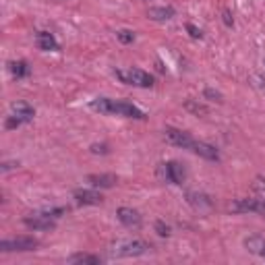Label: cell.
I'll return each instance as SVG.
<instances>
[{
    "label": "cell",
    "mask_w": 265,
    "mask_h": 265,
    "mask_svg": "<svg viewBox=\"0 0 265 265\" xmlns=\"http://www.w3.org/2000/svg\"><path fill=\"white\" fill-rule=\"evenodd\" d=\"M8 66H10V73H13L17 79L29 75V66H27V62H25V60H15V62H10Z\"/></svg>",
    "instance_id": "cell-16"
},
{
    "label": "cell",
    "mask_w": 265,
    "mask_h": 265,
    "mask_svg": "<svg viewBox=\"0 0 265 265\" xmlns=\"http://www.w3.org/2000/svg\"><path fill=\"white\" fill-rule=\"evenodd\" d=\"M149 17L156 19V21H168L174 17V8L170 6H156V8H149Z\"/></svg>",
    "instance_id": "cell-15"
},
{
    "label": "cell",
    "mask_w": 265,
    "mask_h": 265,
    "mask_svg": "<svg viewBox=\"0 0 265 265\" xmlns=\"http://www.w3.org/2000/svg\"><path fill=\"white\" fill-rule=\"evenodd\" d=\"M152 251V245L145 243V240H139V238H133V240H118L114 243L108 253L110 257H139V255H145V253Z\"/></svg>",
    "instance_id": "cell-2"
},
{
    "label": "cell",
    "mask_w": 265,
    "mask_h": 265,
    "mask_svg": "<svg viewBox=\"0 0 265 265\" xmlns=\"http://www.w3.org/2000/svg\"><path fill=\"white\" fill-rule=\"evenodd\" d=\"M10 110H13V114L21 122H29L33 118V114H36V110H33L29 104H25V102H15L13 106H10Z\"/></svg>",
    "instance_id": "cell-12"
},
{
    "label": "cell",
    "mask_w": 265,
    "mask_h": 265,
    "mask_svg": "<svg viewBox=\"0 0 265 265\" xmlns=\"http://www.w3.org/2000/svg\"><path fill=\"white\" fill-rule=\"evenodd\" d=\"M224 23H226L228 27L232 25V19H230V13H228V10H224Z\"/></svg>",
    "instance_id": "cell-26"
},
{
    "label": "cell",
    "mask_w": 265,
    "mask_h": 265,
    "mask_svg": "<svg viewBox=\"0 0 265 265\" xmlns=\"http://www.w3.org/2000/svg\"><path fill=\"white\" fill-rule=\"evenodd\" d=\"M230 212L236 213H261L265 215V201L263 199H236L230 205Z\"/></svg>",
    "instance_id": "cell-5"
},
{
    "label": "cell",
    "mask_w": 265,
    "mask_h": 265,
    "mask_svg": "<svg viewBox=\"0 0 265 265\" xmlns=\"http://www.w3.org/2000/svg\"><path fill=\"white\" fill-rule=\"evenodd\" d=\"M156 232L159 236H170V228L164 224V222H156Z\"/></svg>",
    "instance_id": "cell-21"
},
{
    "label": "cell",
    "mask_w": 265,
    "mask_h": 265,
    "mask_svg": "<svg viewBox=\"0 0 265 265\" xmlns=\"http://www.w3.org/2000/svg\"><path fill=\"white\" fill-rule=\"evenodd\" d=\"M116 77L124 85H135V87H152L154 85V77L139 71V68H131V71H116Z\"/></svg>",
    "instance_id": "cell-3"
},
{
    "label": "cell",
    "mask_w": 265,
    "mask_h": 265,
    "mask_svg": "<svg viewBox=\"0 0 265 265\" xmlns=\"http://www.w3.org/2000/svg\"><path fill=\"white\" fill-rule=\"evenodd\" d=\"M261 257H265V243H263V249H261V253H259Z\"/></svg>",
    "instance_id": "cell-28"
},
{
    "label": "cell",
    "mask_w": 265,
    "mask_h": 265,
    "mask_svg": "<svg viewBox=\"0 0 265 265\" xmlns=\"http://www.w3.org/2000/svg\"><path fill=\"white\" fill-rule=\"evenodd\" d=\"M102 259L96 255H73L68 259V263H87V265H98Z\"/></svg>",
    "instance_id": "cell-19"
},
{
    "label": "cell",
    "mask_w": 265,
    "mask_h": 265,
    "mask_svg": "<svg viewBox=\"0 0 265 265\" xmlns=\"http://www.w3.org/2000/svg\"><path fill=\"white\" fill-rule=\"evenodd\" d=\"M116 38H118L122 44H131V42L135 40V33L129 31V29H120V31H116Z\"/></svg>",
    "instance_id": "cell-20"
},
{
    "label": "cell",
    "mask_w": 265,
    "mask_h": 265,
    "mask_svg": "<svg viewBox=\"0 0 265 265\" xmlns=\"http://www.w3.org/2000/svg\"><path fill=\"white\" fill-rule=\"evenodd\" d=\"M75 199H77V203H83V205H100L102 195L91 189H79V191H75Z\"/></svg>",
    "instance_id": "cell-11"
},
{
    "label": "cell",
    "mask_w": 265,
    "mask_h": 265,
    "mask_svg": "<svg viewBox=\"0 0 265 265\" xmlns=\"http://www.w3.org/2000/svg\"><path fill=\"white\" fill-rule=\"evenodd\" d=\"M164 137H166L168 143L176 145V147H182V149H193V145H195V139H193L189 133L178 131V129H172V126L164 131Z\"/></svg>",
    "instance_id": "cell-6"
},
{
    "label": "cell",
    "mask_w": 265,
    "mask_h": 265,
    "mask_svg": "<svg viewBox=\"0 0 265 265\" xmlns=\"http://www.w3.org/2000/svg\"><path fill=\"white\" fill-rule=\"evenodd\" d=\"M87 182L91 187H100V189H110L116 184V176L114 174H89Z\"/></svg>",
    "instance_id": "cell-13"
},
{
    "label": "cell",
    "mask_w": 265,
    "mask_h": 265,
    "mask_svg": "<svg viewBox=\"0 0 265 265\" xmlns=\"http://www.w3.org/2000/svg\"><path fill=\"white\" fill-rule=\"evenodd\" d=\"M187 31H189V36H191L193 40H201V36H203V33H201V29H197L195 25H191V23L187 25Z\"/></svg>",
    "instance_id": "cell-22"
},
{
    "label": "cell",
    "mask_w": 265,
    "mask_h": 265,
    "mask_svg": "<svg viewBox=\"0 0 265 265\" xmlns=\"http://www.w3.org/2000/svg\"><path fill=\"white\" fill-rule=\"evenodd\" d=\"M191 152H195L197 156H201V158H205V159H212V162H217V159H220V154H217V149H215L213 145H210V143H203V141H195V145H193Z\"/></svg>",
    "instance_id": "cell-10"
},
{
    "label": "cell",
    "mask_w": 265,
    "mask_h": 265,
    "mask_svg": "<svg viewBox=\"0 0 265 265\" xmlns=\"http://www.w3.org/2000/svg\"><path fill=\"white\" fill-rule=\"evenodd\" d=\"M184 108H187L189 112H193L195 116H205V114L210 112V110H207V106H203V104L195 102V100H187V102H184Z\"/></svg>",
    "instance_id": "cell-17"
},
{
    "label": "cell",
    "mask_w": 265,
    "mask_h": 265,
    "mask_svg": "<svg viewBox=\"0 0 265 265\" xmlns=\"http://www.w3.org/2000/svg\"><path fill=\"white\" fill-rule=\"evenodd\" d=\"M259 189H263V191H265V180H263V178H259Z\"/></svg>",
    "instance_id": "cell-27"
},
{
    "label": "cell",
    "mask_w": 265,
    "mask_h": 265,
    "mask_svg": "<svg viewBox=\"0 0 265 265\" xmlns=\"http://www.w3.org/2000/svg\"><path fill=\"white\" fill-rule=\"evenodd\" d=\"M40 243L38 238L31 236H17V238H8L0 243V251L2 253H10V251H33Z\"/></svg>",
    "instance_id": "cell-4"
},
{
    "label": "cell",
    "mask_w": 265,
    "mask_h": 265,
    "mask_svg": "<svg viewBox=\"0 0 265 265\" xmlns=\"http://www.w3.org/2000/svg\"><path fill=\"white\" fill-rule=\"evenodd\" d=\"M91 152H94V154H106L108 152V149H106V145H94V147H91Z\"/></svg>",
    "instance_id": "cell-25"
},
{
    "label": "cell",
    "mask_w": 265,
    "mask_h": 265,
    "mask_svg": "<svg viewBox=\"0 0 265 265\" xmlns=\"http://www.w3.org/2000/svg\"><path fill=\"white\" fill-rule=\"evenodd\" d=\"M38 46H40L42 50H46V52L58 50V44H56L54 36H52V33H48V31H40L38 33Z\"/></svg>",
    "instance_id": "cell-14"
},
{
    "label": "cell",
    "mask_w": 265,
    "mask_h": 265,
    "mask_svg": "<svg viewBox=\"0 0 265 265\" xmlns=\"http://www.w3.org/2000/svg\"><path fill=\"white\" fill-rule=\"evenodd\" d=\"M263 243H265V240H263L261 236H251V238H247V240H245L247 249H249L251 253H255V255H259V253H261V249H263Z\"/></svg>",
    "instance_id": "cell-18"
},
{
    "label": "cell",
    "mask_w": 265,
    "mask_h": 265,
    "mask_svg": "<svg viewBox=\"0 0 265 265\" xmlns=\"http://www.w3.org/2000/svg\"><path fill=\"white\" fill-rule=\"evenodd\" d=\"M162 172H164V178L172 184H182L184 176H187V172H184L180 162H166L162 166Z\"/></svg>",
    "instance_id": "cell-7"
},
{
    "label": "cell",
    "mask_w": 265,
    "mask_h": 265,
    "mask_svg": "<svg viewBox=\"0 0 265 265\" xmlns=\"http://www.w3.org/2000/svg\"><path fill=\"white\" fill-rule=\"evenodd\" d=\"M21 124H23V122L13 114V116H8V118H6V124H4V126H6V129H17V126H21Z\"/></svg>",
    "instance_id": "cell-23"
},
{
    "label": "cell",
    "mask_w": 265,
    "mask_h": 265,
    "mask_svg": "<svg viewBox=\"0 0 265 265\" xmlns=\"http://www.w3.org/2000/svg\"><path fill=\"white\" fill-rule=\"evenodd\" d=\"M54 224H56L54 217L46 215V213H42V212L25 217V226L31 228V230H50V228H54Z\"/></svg>",
    "instance_id": "cell-8"
},
{
    "label": "cell",
    "mask_w": 265,
    "mask_h": 265,
    "mask_svg": "<svg viewBox=\"0 0 265 265\" xmlns=\"http://www.w3.org/2000/svg\"><path fill=\"white\" fill-rule=\"evenodd\" d=\"M116 215H118V220H120L124 226H129V228H139V226H141V215H139V212L131 210V207H120V210L116 212Z\"/></svg>",
    "instance_id": "cell-9"
},
{
    "label": "cell",
    "mask_w": 265,
    "mask_h": 265,
    "mask_svg": "<svg viewBox=\"0 0 265 265\" xmlns=\"http://www.w3.org/2000/svg\"><path fill=\"white\" fill-rule=\"evenodd\" d=\"M205 98H210V100H217V102L222 100V96L217 94V91H213V89H205Z\"/></svg>",
    "instance_id": "cell-24"
},
{
    "label": "cell",
    "mask_w": 265,
    "mask_h": 265,
    "mask_svg": "<svg viewBox=\"0 0 265 265\" xmlns=\"http://www.w3.org/2000/svg\"><path fill=\"white\" fill-rule=\"evenodd\" d=\"M91 108L96 112L102 114H118V116H126V118H137V120H143L145 114L143 110H139L137 106L129 102H122V100H108V98H100L96 102H91Z\"/></svg>",
    "instance_id": "cell-1"
}]
</instances>
